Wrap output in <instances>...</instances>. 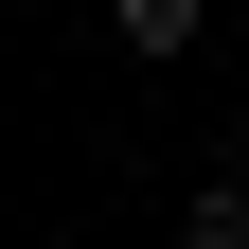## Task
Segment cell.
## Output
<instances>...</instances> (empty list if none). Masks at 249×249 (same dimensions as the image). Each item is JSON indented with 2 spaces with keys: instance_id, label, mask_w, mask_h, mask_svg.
Instances as JSON below:
<instances>
[{
  "instance_id": "1",
  "label": "cell",
  "mask_w": 249,
  "mask_h": 249,
  "mask_svg": "<svg viewBox=\"0 0 249 249\" xmlns=\"http://www.w3.org/2000/svg\"><path fill=\"white\" fill-rule=\"evenodd\" d=\"M196 18H213V0H107V36H124V53H196Z\"/></svg>"
},
{
  "instance_id": "2",
  "label": "cell",
  "mask_w": 249,
  "mask_h": 249,
  "mask_svg": "<svg viewBox=\"0 0 249 249\" xmlns=\"http://www.w3.org/2000/svg\"><path fill=\"white\" fill-rule=\"evenodd\" d=\"M178 249H249V196H231V178H196V196H178Z\"/></svg>"
},
{
  "instance_id": "3",
  "label": "cell",
  "mask_w": 249,
  "mask_h": 249,
  "mask_svg": "<svg viewBox=\"0 0 249 249\" xmlns=\"http://www.w3.org/2000/svg\"><path fill=\"white\" fill-rule=\"evenodd\" d=\"M213 178H231V196H249V107H231V160H213Z\"/></svg>"
}]
</instances>
